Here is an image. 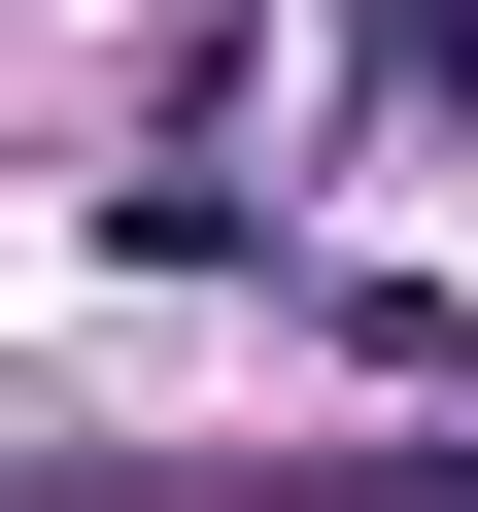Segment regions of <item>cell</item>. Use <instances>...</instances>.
<instances>
[{
    "label": "cell",
    "instance_id": "obj_1",
    "mask_svg": "<svg viewBox=\"0 0 478 512\" xmlns=\"http://www.w3.org/2000/svg\"><path fill=\"white\" fill-rule=\"evenodd\" d=\"M376 35H410V69H444V103H478V0H376Z\"/></svg>",
    "mask_w": 478,
    "mask_h": 512
}]
</instances>
